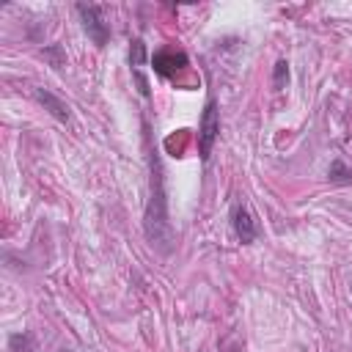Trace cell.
<instances>
[{
    "instance_id": "6da1fadb",
    "label": "cell",
    "mask_w": 352,
    "mask_h": 352,
    "mask_svg": "<svg viewBox=\"0 0 352 352\" xmlns=\"http://www.w3.org/2000/svg\"><path fill=\"white\" fill-rule=\"evenodd\" d=\"M151 162V198L143 214V228H146V239L160 250V253H170L173 248V228L168 220V201H165V182H162V165L157 151H151L148 157Z\"/></svg>"
},
{
    "instance_id": "7a4b0ae2",
    "label": "cell",
    "mask_w": 352,
    "mask_h": 352,
    "mask_svg": "<svg viewBox=\"0 0 352 352\" xmlns=\"http://www.w3.org/2000/svg\"><path fill=\"white\" fill-rule=\"evenodd\" d=\"M220 135V116H217V102L214 96L206 99L204 113H201V126H198V157L201 162H206L212 157V146Z\"/></svg>"
},
{
    "instance_id": "3957f363",
    "label": "cell",
    "mask_w": 352,
    "mask_h": 352,
    "mask_svg": "<svg viewBox=\"0 0 352 352\" xmlns=\"http://www.w3.org/2000/svg\"><path fill=\"white\" fill-rule=\"evenodd\" d=\"M77 14H80V19H82V30L88 33V38H91L96 47H104L107 38H110V28H107L104 19H102V6H85V3H80V6H77Z\"/></svg>"
},
{
    "instance_id": "277c9868",
    "label": "cell",
    "mask_w": 352,
    "mask_h": 352,
    "mask_svg": "<svg viewBox=\"0 0 352 352\" xmlns=\"http://www.w3.org/2000/svg\"><path fill=\"white\" fill-rule=\"evenodd\" d=\"M231 226H234V234H236V239H239L242 245L256 242V236H258V223H256L253 212H250L242 201H236V204L231 206Z\"/></svg>"
},
{
    "instance_id": "5b68a950",
    "label": "cell",
    "mask_w": 352,
    "mask_h": 352,
    "mask_svg": "<svg viewBox=\"0 0 352 352\" xmlns=\"http://www.w3.org/2000/svg\"><path fill=\"white\" fill-rule=\"evenodd\" d=\"M190 58L182 52V50H173V47H162L151 55V69L160 74V77H173L176 72L187 69Z\"/></svg>"
},
{
    "instance_id": "8992f818",
    "label": "cell",
    "mask_w": 352,
    "mask_h": 352,
    "mask_svg": "<svg viewBox=\"0 0 352 352\" xmlns=\"http://www.w3.org/2000/svg\"><path fill=\"white\" fill-rule=\"evenodd\" d=\"M33 96L44 104V110H47L52 118H58L60 124H66V121H69V116H72V113H69V104H66L60 96H55V94H52V91H47V88H36V91H33Z\"/></svg>"
},
{
    "instance_id": "52a82bcc",
    "label": "cell",
    "mask_w": 352,
    "mask_h": 352,
    "mask_svg": "<svg viewBox=\"0 0 352 352\" xmlns=\"http://www.w3.org/2000/svg\"><path fill=\"white\" fill-rule=\"evenodd\" d=\"M143 60H146V44H143L140 38H135L132 47H129V66H132V72H135V77H138V88H140V94L148 96V94H151V91H148V82H146V77L140 74Z\"/></svg>"
},
{
    "instance_id": "ba28073f",
    "label": "cell",
    "mask_w": 352,
    "mask_h": 352,
    "mask_svg": "<svg viewBox=\"0 0 352 352\" xmlns=\"http://www.w3.org/2000/svg\"><path fill=\"white\" fill-rule=\"evenodd\" d=\"M8 349H11V352H36V341H33V333L22 330V333H14V336H8Z\"/></svg>"
},
{
    "instance_id": "9c48e42d",
    "label": "cell",
    "mask_w": 352,
    "mask_h": 352,
    "mask_svg": "<svg viewBox=\"0 0 352 352\" xmlns=\"http://www.w3.org/2000/svg\"><path fill=\"white\" fill-rule=\"evenodd\" d=\"M327 176H330V182H336V184H346V182H352V170H349L341 160H333Z\"/></svg>"
},
{
    "instance_id": "30bf717a",
    "label": "cell",
    "mask_w": 352,
    "mask_h": 352,
    "mask_svg": "<svg viewBox=\"0 0 352 352\" xmlns=\"http://www.w3.org/2000/svg\"><path fill=\"white\" fill-rule=\"evenodd\" d=\"M289 85V63L286 60H278L275 69H272V88L275 91H283Z\"/></svg>"
},
{
    "instance_id": "8fae6325",
    "label": "cell",
    "mask_w": 352,
    "mask_h": 352,
    "mask_svg": "<svg viewBox=\"0 0 352 352\" xmlns=\"http://www.w3.org/2000/svg\"><path fill=\"white\" fill-rule=\"evenodd\" d=\"M44 58H50V63H52L55 69H60V66H63V60H66V55H63V50H60L58 44L47 47V50H44Z\"/></svg>"
},
{
    "instance_id": "7c38bea8",
    "label": "cell",
    "mask_w": 352,
    "mask_h": 352,
    "mask_svg": "<svg viewBox=\"0 0 352 352\" xmlns=\"http://www.w3.org/2000/svg\"><path fill=\"white\" fill-rule=\"evenodd\" d=\"M58 352H72V349H58Z\"/></svg>"
},
{
    "instance_id": "4fadbf2b",
    "label": "cell",
    "mask_w": 352,
    "mask_h": 352,
    "mask_svg": "<svg viewBox=\"0 0 352 352\" xmlns=\"http://www.w3.org/2000/svg\"><path fill=\"white\" fill-rule=\"evenodd\" d=\"M349 292H352V283H349Z\"/></svg>"
}]
</instances>
